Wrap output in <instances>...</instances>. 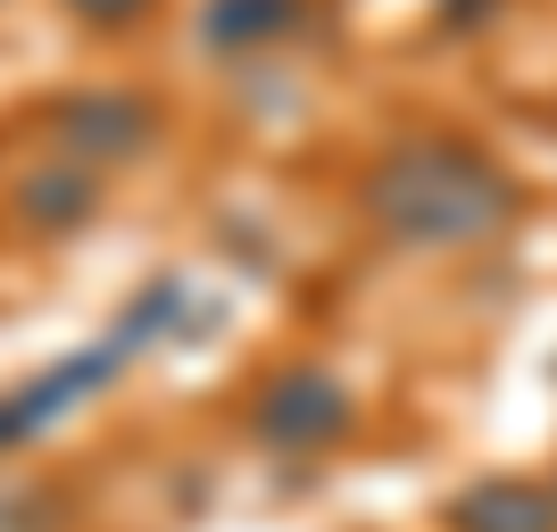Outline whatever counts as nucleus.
<instances>
[{
  "label": "nucleus",
  "instance_id": "3",
  "mask_svg": "<svg viewBox=\"0 0 557 532\" xmlns=\"http://www.w3.org/2000/svg\"><path fill=\"white\" fill-rule=\"evenodd\" d=\"M59 141H67L75 159H134L141 141H150V109L125 92H75L59 109Z\"/></svg>",
  "mask_w": 557,
  "mask_h": 532
},
{
  "label": "nucleus",
  "instance_id": "5",
  "mask_svg": "<svg viewBox=\"0 0 557 532\" xmlns=\"http://www.w3.org/2000/svg\"><path fill=\"white\" fill-rule=\"evenodd\" d=\"M300 25V0H209L200 9V42L209 50H258Z\"/></svg>",
  "mask_w": 557,
  "mask_h": 532
},
{
  "label": "nucleus",
  "instance_id": "2",
  "mask_svg": "<svg viewBox=\"0 0 557 532\" xmlns=\"http://www.w3.org/2000/svg\"><path fill=\"white\" fill-rule=\"evenodd\" d=\"M250 424H258V441H275V449H325V441L349 433V399H342L333 374L292 367V374H275V383L258 392Z\"/></svg>",
  "mask_w": 557,
  "mask_h": 532
},
{
  "label": "nucleus",
  "instance_id": "4",
  "mask_svg": "<svg viewBox=\"0 0 557 532\" xmlns=\"http://www.w3.org/2000/svg\"><path fill=\"white\" fill-rule=\"evenodd\" d=\"M458 532H557V499L541 483H474L449 508Z\"/></svg>",
  "mask_w": 557,
  "mask_h": 532
},
{
  "label": "nucleus",
  "instance_id": "1",
  "mask_svg": "<svg viewBox=\"0 0 557 532\" xmlns=\"http://www.w3.org/2000/svg\"><path fill=\"white\" fill-rule=\"evenodd\" d=\"M367 209L392 242H417V250H466V242H491V233L516 216V184L474 150V141H399L392 159L367 175Z\"/></svg>",
  "mask_w": 557,
  "mask_h": 532
},
{
  "label": "nucleus",
  "instance_id": "8",
  "mask_svg": "<svg viewBox=\"0 0 557 532\" xmlns=\"http://www.w3.org/2000/svg\"><path fill=\"white\" fill-rule=\"evenodd\" d=\"M491 9H499V0H442V17H449V25H483Z\"/></svg>",
  "mask_w": 557,
  "mask_h": 532
},
{
  "label": "nucleus",
  "instance_id": "6",
  "mask_svg": "<svg viewBox=\"0 0 557 532\" xmlns=\"http://www.w3.org/2000/svg\"><path fill=\"white\" fill-rule=\"evenodd\" d=\"M17 216L25 225H84V216H92V184H84V175H25Z\"/></svg>",
  "mask_w": 557,
  "mask_h": 532
},
{
  "label": "nucleus",
  "instance_id": "7",
  "mask_svg": "<svg viewBox=\"0 0 557 532\" xmlns=\"http://www.w3.org/2000/svg\"><path fill=\"white\" fill-rule=\"evenodd\" d=\"M67 9H75L84 25H134L141 9H150V0H67Z\"/></svg>",
  "mask_w": 557,
  "mask_h": 532
}]
</instances>
